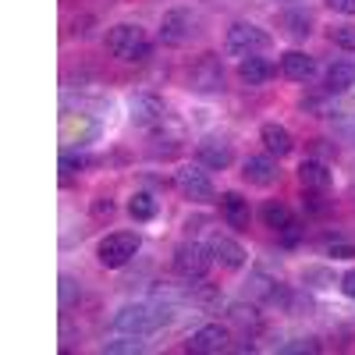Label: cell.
Here are the masks:
<instances>
[{"label": "cell", "instance_id": "836d02e7", "mask_svg": "<svg viewBox=\"0 0 355 355\" xmlns=\"http://www.w3.org/2000/svg\"><path fill=\"white\" fill-rule=\"evenodd\" d=\"M334 15H345V18H355V0H323Z\"/></svg>", "mask_w": 355, "mask_h": 355}, {"label": "cell", "instance_id": "f1b7e54d", "mask_svg": "<svg viewBox=\"0 0 355 355\" xmlns=\"http://www.w3.org/2000/svg\"><path fill=\"white\" fill-rule=\"evenodd\" d=\"M302 199H306V210H309V214H316V217H320V214H327L331 206H334L327 196L316 192V189H306V196H302Z\"/></svg>", "mask_w": 355, "mask_h": 355}, {"label": "cell", "instance_id": "277c9868", "mask_svg": "<svg viewBox=\"0 0 355 355\" xmlns=\"http://www.w3.org/2000/svg\"><path fill=\"white\" fill-rule=\"evenodd\" d=\"M185 85L199 96H217L227 89V75H224V61L217 53H202L192 61L189 75H185Z\"/></svg>", "mask_w": 355, "mask_h": 355}, {"label": "cell", "instance_id": "4fadbf2b", "mask_svg": "<svg viewBox=\"0 0 355 355\" xmlns=\"http://www.w3.org/2000/svg\"><path fill=\"white\" fill-rule=\"evenodd\" d=\"M196 164H202L206 171H227L234 164V150H231V142L224 139H202L196 146Z\"/></svg>", "mask_w": 355, "mask_h": 355}, {"label": "cell", "instance_id": "e0dca14e", "mask_svg": "<svg viewBox=\"0 0 355 355\" xmlns=\"http://www.w3.org/2000/svg\"><path fill=\"white\" fill-rule=\"evenodd\" d=\"M277 75V64L270 61V57H263V53H256V57H245V61H239V78L245 82V85H252V89H259V85H266Z\"/></svg>", "mask_w": 355, "mask_h": 355}, {"label": "cell", "instance_id": "e575fe53", "mask_svg": "<svg viewBox=\"0 0 355 355\" xmlns=\"http://www.w3.org/2000/svg\"><path fill=\"white\" fill-rule=\"evenodd\" d=\"M338 288H341V295H345V299H352V302H355V270H348V274H341V281H338Z\"/></svg>", "mask_w": 355, "mask_h": 355}, {"label": "cell", "instance_id": "d4e9b609", "mask_svg": "<svg viewBox=\"0 0 355 355\" xmlns=\"http://www.w3.org/2000/svg\"><path fill=\"white\" fill-rule=\"evenodd\" d=\"M57 291H61V313H71L82 299V284L71 277V274H61V281H57Z\"/></svg>", "mask_w": 355, "mask_h": 355}, {"label": "cell", "instance_id": "d6a6232c", "mask_svg": "<svg viewBox=\"0 0 355 355\" xmlns=\"http://www.w3.org/2000/svg\"><path fill=\"white\" fill-rule=\"evenodd\" d=\"M309 150H313V157H320V160H327V157L338 153V150H334V142H327V139H313V142H309Z\"/></svg>", "mask_w": 355, "mask_h": 355}, {"label": "cell", "instance_id": "d6986e66", "mask_svg": "<svg viewBox=\"0 0 355 355\" xmlns=\"http://www.w3.org/2000/svg\"><path fill=\"white\" fill-rule=\"evenodd\" d=\"M331 171H327V160H316V157H306L299 164V182L302 189H316V192H327L331 189Z\"/></svg>", "mask_w": 355, "mask_h": 355}, {"label": "cell", "instance_id": "83f0119b", "mask_svg": "<svg viewBox=\"0 0 355 355\" xmlns=\"http://www.w3.org/2000/svg\"><path fill=\"white\" fill-rule=\"evenodd\" d=\"M302 284L306 288H331L334 274L327 270V266H306V270H302Z\"/></svg>", "mask_w": 355, "mask_h": 355}, {"label": "cell", "instance_id": "52a82bcc", "mask_svg": "<svg viewBox=\"0 0 355 355\" xmlns=\"http://www.w3.org/2000/svg\"><path fill=\"white\" fill-rule=\"evenodd\" d=\"M135 252H139V234L135 231H110L96 245V259H100V266H107V270L128 266L135 259Z\"/></svg>", "mask_w": 355, "mask_h": 355}, {"label": "cell", "instance_id": "2e32d148", "mask_svg": "<svg viewBox=\"0 0 355 355\" xmlns=\"http://www.w3.org/2000/svg\"><path fill=\"white\" fill-rule=\"evenodd\" d=\"M281 75L288 82H309L316 75V57H309L306 50H284L281 53Z\"/></svg>", "mask_w": 355, "mask_h": 355}, {"label": "cell", "instance_id": "6da1fadb", "mask_svg": "<svg viewBox=\"0 0 355 355\" xmlns=\"http://www.w3.org/2000/svg\"><path fill=\"white\" fill-rule=\"evenodd\" d=\"M167 320H171V313L160 309V306H150V302H128V306H121V309L114 313L110 327H114V334L150 338V334H157V331L164 327Z\"/></svg>", "mask_w": 355, "mask_h": 355}, {"label": "cell", "instance_id": "4316f807", "mask_svg": "<svg viewBox=\"0 0 355 355\" xmlns=\"http://www.w3.org/2000/svg\"><path fill=\"white\" fill-rule=\"evenodd\" d=\"M327 40H331L334 46H341V50H355V25H352V21L331 25V28H327Z\"/></svg>", "mask_w": 355, "mask_h": 355}, {"label": "cell", "instance_id": "3957f363", "mask_svg": "<svg viewBox=\"0 0 355 355\" xmlns=\"http://www.w3.org/2000/svg\"><path fill=\"white\" fill-rule=\"evenodd\" d=\"M274 46V36L266 33V28L252 25V21H234L227 28L224 36V50L227 57H239V61H245V57H256V53H266Z\"/></svg>", "mask_w": 355, "mask_h": 355}, {"label": "cell", "instance_id": "603a6c76", "mask_svg": "<svg viewBox=\"0 0 355 355\" xmlns=\"http://www.w3.org/2000/svg\"><path fill=\"white\" fill-rule=\"evenodd\" d=\"M89 164H93V157H85L78 146H64V150H61V182L71 185V178H75L78 171H85Z\"/></svg>", "mask_w": 355, "mask_h": 355}, {"label": "cell", "instance_id": "5bb4252c", "mask_svg": "<svg viewBox=\"0 0 355 355\" xmlns=\"http://www.w3.org/2000/svg\"><path fill=\"white\" fill-rule=\"evenodd\" d=\"M217 206H220V217H224L227 227H234V231H245L249 227L252 210H249V199L242 192H220Z\"/></svg>", "mask_w": 355, "mask_h": 355}, {"label": "cell", "instance_id": "9a60e30c", "mask_svg": "<svg viewBox=\"0 0 355 355\" xmlns=\"http://www.w3.org/2000/svg\"><path fill=\"white\" fill-rule=\"evenodd\" d=\"M277 25H281V33L295 43H306L313 36V15L306 8H284L277 15Z\"/></svg>", "mask_w": 355, "mask_h": 355}, {"label": "cell", "instance_id": "7a4b0ae2", "mask_svg": "<svg viewBox=\"0 0 355 355\" xmlns=\"http://www.w3.org/2000/svg\"><path fill=\"white\" fill-rule=\"evenodd\" d=\"M150 40H146V33L139 25L132 21H121V25H114L110 33H107V53L117 57V61H125V64H142V61H150Z\"/></svg>", "mask_w": 355, "mask_h": 355}, {"label": "cell", "instance_id": "d590c367", "mask_svg": "<svg viewBox=\"0 0 355 355\" xmlns=\"http://www.w3.org/2000/svg\"><path fill=\"white\" fill-rule=\"evenodd\" d=\"M338 135H341L345 142H352V146H355V117H345V121L338 125Z\"/></svg>", "mask_w": 355, "mask_h": 355}, {"label": "cell", "instance_id": "7402d4cb", "mask_svg": "<svg viewBox=\"0 0 355 355\" xmlns=\"http://www.w3.org/2000/svg\"><path fill=\"white\" fill-rule=\"evenodd\" d=\"M157 214H160V199H157L153 192H135V196L128 199V217H132V220L150 224V220H157Z\"/></svg>", "mask_w": 355, "mask_h": 355}, {"label": "cell", "instance_id": "9c48e42d", "mask_svg": "<svg viewBox=\"0 0 355 355\" xmlns=\"http://www.w3.org/2000/svg\"><path fill=\"white\" fill-rule=\"evenodd\" d=\"M128 121L135 128H160L167 121V103L157 93H135L128 100Z\"/></svg>", "mask_w": 355, "mask_h": 355}, {"label": "cell", "instance_id": "cb8c5ba5", "mask_svg": "<svg viewBox=\"0 0 355 355\" xmlns=\"http://www.w3.org/2000/svg\"><path fill=\"white\" fill-rule=\"evenodd\" d=\"M227 320H231V323H239V327H242L249 338H252V334H259V327H263L259 309H256V306H245V302L231 306V309H227Z\"/></svg>", "mask_w": 355, "mask_h": 355}, {"label": "cell", "instance_id": "484cf974", "mask_svg": "<svg viewBox=\"0 0 355 355\" xmlns=\"http://www.w3.org/2000/svg\"><path fill=\"white\" fill-rule=\"evenodd\" d=\"M103 352L107 355H135V352H146V341L135 334H121L114 341H103Z\"/></svg>", "mask_w": 355, "mask_h": 355}, {"label": "cell", "instance_id": "1f68e13d", "mask_svg": "<svg viewBox=\"0 0 355 355\" xmlns=\"http://www.w3.org/2000/svg\"><path fill=\"white\" fill-rule=\"evenodd\" d=\"M327 252H331L334 259H352V256H355V245H352V242H341V239H334V242L327 245Z\"/></svg>", "mask_w": 355, "mask_h": 355}, {"label": "cell", "instance_id": "30bf717a", "mask_svg": "<svg viewBox=\"0 0 355 355\" xmlns=\"http://www.w3.org/2000/svg\"><path fill=\"white\" fill-rule=\"evenodd\" d=\"M242 178L256 189H274L281 182V167H277V157L270 153H259V157H245L242 160Z\"/></svg>", "mask_w": 355, "mask_h": 355}, {"label": "cell", "instance_id": "f546056e", "mask_svg": "<svg viewBox=\"0 0 355 355\" xmlns=\"http://www.w3.org/2000/svg\"><path fill=\"white\" fill-rule=\"evenodd\" d=\"M277 352H284V355H295V352H320V341H316V338H295V341L281 345Z\"/></svg>", "mask_w": 355, "mask_h": 355}, {"label": "cell", "instance_id": "7c38bea8", "mask_svg": "<svg viewBox=\"0 0 355 355\" xmlns=\"http://www.w3.org/2000/svg\"><path fill=\"white\" fill-rule=\"evenodd\" d=\"M206 245H210L214 263H220L224 270H242L245 259H249V252L242 249V242H239V239H231V234H220V231H214Z\"/></svg>", "mask_w": 355, "mask_h": 355}, {"label": "cell", "instance_id": "5b68a950", "mask_svg": "<svg viewBox=\"0 0 355 355\" xmlns=\"http://www.w3.org/2000/svg\"><path fill=\"white\" fill-rule=\"evenodd\" d=\"M174 189L182 192V199L199 202V206L220 199L217 189H214V182H210V171H206L202 164H185V167H178V174H174Z\"/></svg>", "mask_w": 355, "mask_h": 355}, {"label": "cell", "instance_id": "ffe728a7", "mask_svg": "<svg viewBox=\"0 0 355 355\" xmlns=\"http://www.w3.org/2000/svg\"><path fill=\"white\" fill-rule=\"evenodd\" d=\"M355 85V61H334L327 68V78H323V93L327 96H341Z\"/></svg>", "mask_w": 355, "mask_h": 355}, {"label": "cell", "instance_id": "4dcf8cb0", "mask_svg": "<svg viewBox=\"0 0 355 355\" xmlns=\"http://www.w3.org/2000/svg\"><path fill=\"white\" fill-rule=\"evenodd\" d=\"M93 217L96 220H110L114 217V199L110 196H96L93 199Z\"/></svg>", "mask_w": 355, "mask_h": 355}, {"label": "cell", "instance_id": "ac0fdd59", "mask_svg": "<svg viewBox=\"0 0 355 355\" xmlns=\"http://www.w3.org/2000/svg\"><path fill=\"white\" fill-rule=\"evenodd\" d=\"M259 139H263V146H266V153L277 157V160H284V157L295 153V139H291V132H288L284 125H277V121H266V125L259 128Z\"/></svg>", "mask_w": 355, "mask_h": 355}, {"label": "cell", "instance_id": "44dd1931", "mask_svg": "<svg viewBox=\"0 0 355 355\" xmlns=\"http://www.w3.org/2000/svg\"><path fill=\"white\" fill-rule=\"evenodd\" d=\"M259 217H263V224L270 227V231H288L291 224H299L295 220V214H291V206L288 202H277V199H270V202H263V210H259Z\"/></svg>", "mask_w": 355, "mask_h": 355}, {"label": "cell", "instance_id": "ba28073f", "mask_svg": "<svg viewBox=\"0 0 355 355\" xmlns=\"http://www.w3.org/2000/svg\"><path fill=\"white\" fill-rule=\"evenodd\" d=\"M196 36V15L189 8H171L160 18V43L164 46H185Z\"/></svg>", "mask_w": 355, "mask_h": 355}, {"label": "cell", "instance_id": "8fae6325", "mask_svg": "<svg viewBox=\"0 0 355 355\" xmlns=\"http://www.w3.org/2000/svg\"><path fill=\"white\" fill-rule=\"evenodd\" d=\"M227 348H231V331L224 323H202L189 338V352H199V355H220Z\"/></svg>", "mask_w": 355, "mask_h": 355}, {"label": "cell", "instance_id": "8992f818", "mask_svg": "<svg viewBox=\"0 0 355 355\" xmlns=\"http://www.w3.org/2000/svg\"><path fill=\"white\" fill-rule=\"evenodd\" d=\"M171 266L182 281H206L214 266V256H210V245H199V242H182L171 256Z\"/></svg>", "mask_w": 355, "mask_h": 355}]
</instances>
